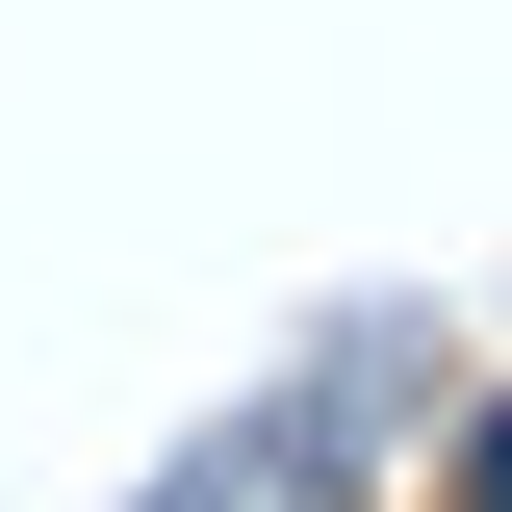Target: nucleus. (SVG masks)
I'll use <instances>...</instances> for the list:
<instances>
[{
    "mask_svg": "<svg viewBox=\"0 0 512 512\" xmlns=\"http://www.w3.org/2000/svg\"><path fill=\"white\" fill-rule=\"evenodd\" d=\"M461 487H487V512H512V410H487V461H461Z\"/></svg>",
    "mask_w": 512,
    "mask_h": 512,
    "instance_id": "obj_1",
    "label": "nucleus"
}]
</instances>
